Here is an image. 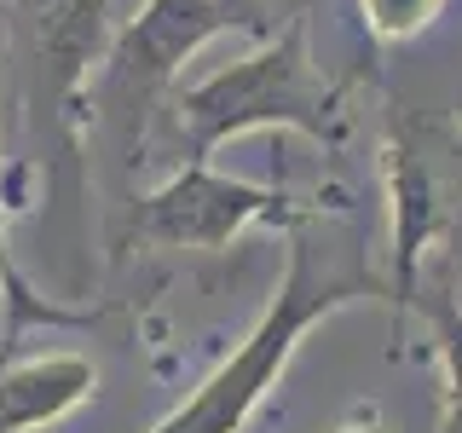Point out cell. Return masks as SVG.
Returning a JSON list of instances; mask_svg holds the SVG:
<instances>
[{"mask_svg":"<svg viewBox=\"0 0 462 433\" xmlns=\"http://www.w3.org/2000/svg\"><path fill=\"white\" fill-rule=\"evenodd\" d=\"M387 191H393V307L411 312L416 278H422V249L433 231V180L422 151H411V139L387 144Z\"/></svg>","mask_w":462,"mask_h":433,"instance_id":"52a82bcc","label":"cell"},{"mask_svg":"<svg viewBox=\"0 0 462 433\" xmlns=\"http://www.w3.org/2000/svg\"><path fill=\"white\" fill-rule=\"evenodd\" d=\"M451 0H358V18H365L370 47H399V41L428 35L445 18Z\"/></svg>","mask_w":462,"mask_h":433,"instance_id":"30bf717a","label":"cell"},{"mask_svg":"<svg viewBox=\"0 0 462 433\" xmlns=\"http://www.w3.org/2000/svg\"><path fill=\"white\" fill-rule=\"evenodd\" d=\"M336 433H393L387 422H375V416H365V422H353V428H336Z\"/></svg>","mask_w":462,"mask_h":433,"instance_id":"8fae6325","label":"cell"},{"mask_svg":"<svg viewBox=\"0 0 462 433\" xmlns=\"http://www.w3.org/2000/svg\"><path fill=\"white\" fill-rule=\"evenodd\" d=\"M318 220V202H300L283 185H254V180H231V173L208 162H185L173 168L156 191H144L134 202V231L156 249H226L237 243L249 226H278L295 231Z\"/></svg>","mask_w":462,"mask_h":433,"instance_id":"277c9868","label":"cell"},{"mask_svg":"<svg viewBox=\"0 0 462 433\" xmlns=\"http://www.w3.org/2000/svg\"><path fill=\"white\" fill-rule=\"evenodd\" d=\"M0 307H6V324H12V336H18L23 324H58V329H76V324H93V312H69V307H58V300L47 295H35L29 289V278L18 272V260H12L6 249V185H0Z\"/></svg>","mask_w":462,"mask_h":433,"instance_id":"9c48e42d","label":"cell"},{"mask_svg":"<svg viewBox=\"0 0 462 433\" xmlns=\"http://www.w3.org/2000/svg\"><path fill=\"white\" fill-rule=\"evenodd\" d=\"M173 127L185 139V162H208L226 139L237 134H300L318 151H341L353 134V110H346V87L318 76L312 47H307V12L283 18L266 41L237 58V64L214 69L197 87H173L168 93Z\"/></svg>","mask_w":462,"mask_h":433,"instance_id":"6da1fadb","label":"cell"},{"mask_svg":"<svg viewBox=\"0 0 462 433\" xmlns=\"http://www.w3.org/2000/svg\"><path fill=\"white\" fill-rule=\"evenodd\" d=\"M411 312L428 318L433 329V353H439V422L433 433H462V300L451 295V283L439 278H416Z\"/></svg>","mask_w":462,"mask_h":433,"instance_id":"ba28073f","label":"cell"},{"mask_svg":"<svg viewBox=\"0 0 462 433\" xmlns=\"http://www.w3.org/2000/svg\"><path fill=\"white\" fill-rule=\"evenodd\" d=\"M23 93L41 127L76 151L93 69L110 52V0H12Z\"/></svg>","mask_w":462,"mask_h":433,"instance_id":"5b68a950","label":"cell"},{"mask_svg":"<svg viewBox=\"0 0 462 433\" xmlns=\"http://www.w3.org/2000/svg\"><path fill=\"white\" fill-rule=\"evenodd\" d=\"M307 226L289 231L283 283L272 289V300H266V312L254 318V329L231 346V358H220V364L191 387V399L173 404L151 433H243V422L254 416V404L266 399V387H278V375L289 370L300 336H307L312 324H324V318H336L341 307L375 295V278L365 266L329 272L324 260H318Z\"/></svg>","mask_w":462,"mask_h":433,"instance_id":"7a4b0ae2","label":"cell"},{"mask_svg":"<svg viewBox=\"0 0 462 433\" xmlns=\"http://www.w3.org/2000/svg\"><path fill=\"white\" fill-rule=\"evenodd\" d=\"M278 6L283 0H144L110 35V52L93 76L98 110H110V122L122 134H134L156 105H168L185 58H197L226 29L260 35L278 18Z\"/></svg>","mask_w":462,"mask_h":433,"instance_id":"3957f363","label":"cell"},{"mask_svg":"<svg viewBox=\"0 0 462 433\" xmlns=\"http://www.w3.org/2000/svg\"><path fill=\"white\" fill-rule=\"evenodd\" d=\"M98 387L93 358L81 353H35L0 364V433H35L81 410Z\"/></svg>","mask_w":462,"mask_h":433,"instance_id":"8992f818","label":"cell"}]
</instances>
